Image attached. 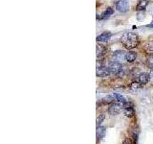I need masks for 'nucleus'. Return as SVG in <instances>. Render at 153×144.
<instances>
[{"label": "nucleus", "instance_id": "1", "mask_svg": "<svg viewBox=\"0 0 153 144\" xmlns=\"http://www.w3.org/2000/svg\"><path fill=\"white\" fill-rule=\"evenodd\" d=\"M121 42L127 49H132L138 45V36L133 32H126L121 36Z\"/></svg>", "mask_w": 153, "mask_h": 144}, {"label": "nucleus", "instance_id": "2", "mask_svg": "<svg viewBox=\"0 0 153 144\" xmlns=\"http://www.w3.org/2000/svg\"><path fill=\"white\" fill-rule=\"evenodd\" d=\"M123 109V107L122 103L113 104L109 107V109H108V113L111 114V115H117L119 113H121Z\"/></svg>", "mask_w": 153, "mask_h": 144}, {"label": "nucleus", "instance_id": "3", "mask_svg": "<svg viewBox=\"0 0 153 144\" xmlns=\"http://www.w3.org/2000/svg\"><path fill=\"white\" fill-rule=\"evenodd\" d=\"M116 9L120 13H126L129 9L128 2L126 0H119L116 4Z\"/></svg>", "mask_w": 153, "mask_h": 144}, {"label": "nucleus", "instance_id": "4", "mask_svg": "<svg viewBox=\"0 0 153 144\" xmlns=\"http://www.w3.org/2000/svg\"><path fill=\"white\" fill-rule=\"evenodd\" d=\"M96 74L98 77H107L108 75L111 74V72H110V69L107 68V67L101 66V67H98L97 68Z\"/></svg>", "mask_w": 153, "mask_h": 144}, {"label": "nucleus", "instance_id": "5", "mask_svg": "<svg viewBox=\"0 0 153 144\" xmlns=\"http://www.w3.org/2000/svg\"><path fill=\"white\" fill-rule=\"evenodd\" d=\"M149 80H150V76H149L148 73L144 72V73H141V74L139 75V83L141 84L142 86L146 85Z\"/></svg>", "mask_w": 153, "mask_h": 144}, {"label": "nucleus", "instance_id": "6", "mask_svg": "<svg viewBox=\"0 0 153 144\" xmlns=\"http://www.w3.org/2000/svg\"><path fill=\"white\" fill-rule=\"evenodd\" d=\"M111 36H112L111 33L104 32L97 36V41H100V42H106V41L111 38Z\"/></svg>", "mask_w": 153, "mask_h": 144}, {"label": "nucleus", "instance_id": "7", "mask_svg": "<svg viewBox=\"0 0 153 144\" xmlns=\"http://www.w3.org/2000/svg\"><path fill=\"white\" fill-rule=\"evenodd\" d=\"M113 57L115 58V61L118 62H123V60H125V54L123 53V52H122V51L114 52V55H113Z\"/></svg>", "mask_w": 153, "mask_h": 144}, {"label": "nucleus", "instance_id": "8", "mask_svg": "<svg viewBox=\"0 0 153 144\" xmlns=\"http://www.w3.org/2000/svg\"><path fill=\"white\" fill-rule=\"evenodd\" d=\"M147 4H148V0H139L136 6V10L137 11H144V10H146Z\"/></svg>", "mask_w": 153, "mask_h": 144}, {"label": "nucleus", "instance_id": "9", "mask_svg": "<svg viewBox=\"0 0 153 144\" xmlns=\"http://www.w3.org/2000/svg\"><path fill=\"white\" fill-rule=\"evenodd\" d=\"M105 127H102V126H99L97 128V138L98 139H102V138H104V137L105 135V133H106V131H105Z\"/></svg>", "mask_w": 153, "mask_h": 144}, {"label": "nucleus", "instance_id": "10", "mask_svg": "<svg viewBox=\"0 0 153 144\" xmlns=\"http://www.w3.org/2000/svg\"><path fill=\"white\" fill-rule=\"evenodd\" d=\"M137 54L133 51H128L127 53H125V60L129 62H132L136 60Z\"/></svg>", "mask_w": 153, "mask_h": 144}, {"label": "nucleus", "instance_id": "11", "mask_svg": "<svg viewBox=\"0 0 153 144\" xmlns=\"http://www.w3.org/2000/svg\"><path fill=\"white\" fill-rule=\"evenodd\" d=\"M144 50L149 55H153V40L147 41L146 45H144Z\"/></svg>", "mask_w": 153, "mask_h": 144}, {"label": "nucleus", "instance_id": "12", "mask_svg": "<svg viewBox=\"0 0 153 144\" xmlns=\"http://www.w3.org/2000/svg\"><path fill=\"white\" fill-rule=\"evenodd\" d=\"M123 112H125V115L127 117H132L134 114H135V111H134L133 107H130V108H126L123 109Z\"/></svg>", "mask_w": 153, "mask_h": 144}, {"label": "nucleus", "instance_id": "13", "mask_svg": "<svg viewBox=\"0 0 153 144\" xmlns=\"http://www.w3.org/2000/svg\"><path fill=\"white\" fill-rule=\"evenodd\" d=\"M113 9L112 8H107L106 10H105V11L102 13V18H106V17H109V15H111L112 14H113Z\"/></svg>", "mask_w": 153, "mask_h": 144}, {"label": "nucleus", "instance_id": "14", "mask_svg": "<svg viewBox=\"0 0 153 144\" xmlns=\"http://www.w3.org/2000/svg\"><path fill=\"white\" fill-rule=\"evenodd\" d=\"M104 53H105V48H104V46L100 45V46L97 47V56H98V57L102 56V55H104Z\"/></svg>", "mask_w": 153, "mask_h": 144}, {"label": "nucleus", "instance_id": "15", "mask_svg": "<svg viewBox=\"0 0 153 144\" xmlns=\"http://www.w3.org/2000/svg\"><path fill=\"white\" fill-rule=\"evenodd\" d=\"M146 65L150 69H153V55H149L146 59Z\"/></svg>", "mask_w": 153, "mask_h": 144}, {"label": "nucleus", "instance_id": "16", "mask_svg": "<svg viewBox=\"0 0 153 144\" xmlns=\"http://www.w3.org/2000/svg\"><path fill=\"white\" fill-rule=\"evenodd\" d=\"M114 98H116V100H118V102L119 103H125V102H126L125 101V97H123L122 95H120V94H118V93H114Z\"/></svg>", "mask_w": 153, "mask_h": 144}, {"label": "nucleus", "instance_id": "17", "mask_svg": "<svg viewBox=\"0 0 153 144\" xmlns=\"http://www.w3.org/2000/svg\"><path fill=\"white\" fill-rule=\"evenodd\" d=\"M104 118H105V115H104V114H101L99 117H98V118H97V121H96V123H97V126H98V127H99L100 125L102 124V122L104 121Z\"/></svg>", "mask_w": 153, "mask_h": 144}, {"label": "nucleus", "instance_id": "18", "mask_svg": "<svg viewBox=\"0 0 153 144\" xmlns=\"http://www.w3.org/2000/svg\"><path fill=\"white\" fill-rule=\"evenodd\" d=\"M114 96H107V97H105L102 99V102H104V104H108V103H111V102H113V100H114Z\"/></svg>", "mask_w": 153, "mask_h": 144}, {"label": "nucleus", "instance_id": "19", "mask_svg": "<svg viewBox=\"0 0 153 144\" xmlns=\"http://www.w3.org/2000/svg\"><path fill=\"white\" fill-rule=\"evenodd\" d=\"M140 85L141 84L140 83H138V82H133L132 84H131V88H133V90H135V88H140Z\"/></svg>", "mask_w": 153, "mask_h": 144}, {"label": "nucleus", "instance_id": "20", "mask_svg": "<svg viewBox=\"0 0 153 144\" xmlns=\"http://www.w3.org/2000/svg\"><path fill=\"white\" fill-rule=\"evenodd\" d=\"M123 144H133V143H132V141H131L130 138H125V139L123 140Z\"/></svg>", "mask_w": 153, "mask_h": 144}, {"label": "nucleus", "instance_id": "21", "mask_svg": "<svg viewBox=\"0 0 153 144\" xmlns=\"http://www.w3.org/2000/svg\"><path fill=\"white\" fill-rule=\"evenodd\" d=\"M149 76H150V81H151L152 84H153V69H152L151 73H150V74H149Z\"/></svg>", "mask_w": 153, "mask_h": 144}]
</instances>
